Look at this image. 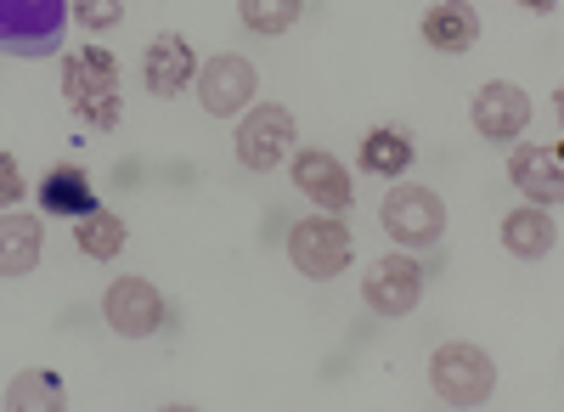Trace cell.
<instances>
[{
  "label": "cell",
  "mask_w": 564,
  "mask_h": 412,
  "mask_svg": "<svg viewBox=\"0 0 564 412\" xmlns=\"http://www.w3.org/2000/svg\"><path fill=\"white\" fill-rule=\"evenodd\" d=\"M508 181L520 187L531 204L553 209L564 198V153L553 142H525V148H513L508 153Z\"/></svg>",
  "instance_id": "30bf717a"
},
{
  "label": "cell",
  "mask_w": 564,
  "mask_h": 412,
  "mask_svg": "<svg viewBox=\"0 0 564 412\" xmlns=\"http://www.w3.org/2000/svg\"><path fill=\"white\" fill-rule=\"evenodd\" d=\"M63 97L90 130L119 124L124 97H119V63H113L108 45H79V52L63 57Z\"/></svg>",
  "instance_id": "6da1fadb"
},
{
  "label": "cell",
  "mask_w": 564,
  "mask_h": 412,
  "mask_svg": "<svg viewBox=\"0 0 564 412\" xmlns=\"http://www.w3.org/2000/svg\"><path fill=\"white\" fill-rule=\"evenodd\" d=\"M468 119H475L480 135H491V142H513L525 124H531V97L513 79H491L475 90V102H468Z\"/></svg>",
  "instance_id": "9c48e42d"
},
{
  "label": "cell",
  "mask_w": 564,
  "mask_h": 412,
  "mask_svg": "<svg viewBox=\"0 0 564 412\" xmlns=\"http://www.w3.org/2000/svg\"><path fill=\"white\" fill-rule=\"evenodd\" d=\"M379 226H384L401 249H430V243H441V232H446V204H441V193L401 181V187H390L384 204H379Z\"/></svg>",
  "instance_id": "3957f363"
},
{
  "label": "cell",
  "mask_w": 564,
  "mask_h": 412,
  "mask_svg": "<svg viewBox=\"0 0 564 412\" xmlns=\"http://www.w3.org/2000/svg\"><path fill=\"white\" fill-rule=\"evenodd\" d=\"M198 102H204V113H215V119H231V113H243L249 102H254V90H260V74H254V63L249 57H238V52H220V57H209V63H198Z\"/></svg>",
  "instance_id": "8992f818"
},
{
  "label": "cell",
  "mask_w": 564,
  "mask_h": 412,
  "mask_svg": "<svg viewBox=\"0 0 564 412\" xmlns=\"http://www.w3.org/2000/svg\"><path fill=\"white\" fill-rule=\"evenodd\" d=\"M294 159V187L322 209V215H339V209H350L356 204V187H350V170L334 159V153H289Z\"/></svg>",
  "instance_id": "8fae6325"
},
{
  "label": "cell",
  "mask_w": 564,
  "mask_h": 412,
  "mask_svg": "<svg viewBox=\"0 0 564 412\" xmlns=\"http://www.w3.org/2000/svg\"><path fill=\"white\" fill-rule=\"evenodd\" d=\"M40 209L45 215H85V209H97V193H90V175L79 164H57L52 175L40 181Z\"/></svg>",
  "instance_id": "2e32d148"
},
{
  "label": "cell",
  "mask_w": 564,
  "mask_h": 412,
  "mask_svg": "<svg viewBox=\"0 0 564 412\" xmlns=\"http://www.w3.org/2000/svg\"><path fill=\"white\" fill-rule=\"evenodd\" d=\"M7 406H18V412H34V406H63V379L57 373H45V368H29V373H18L12 384H7Z\"/></svg>",
  "instance_id": "d6986e66"
},
{
  "label": "cell",
  "mask_w": 564,
  "mask_h": 412,
  "mask_svg": "<svg viewBox=\"0 0 564 412\" xmlns=\"http://www.w3.org/2000/svg\"><path fill=\"white\" fill-rule=\"evenodd\" d=\"M350 254H356V238H350V226L339 215H311L289 232L294 271H305V278H316V283L339 278V271L350 265Z\"/></svg>",
  "instance_id": "277c9868"
},
{
  "label": "cell",
  "mask_w": 564,
  "mask_h": 412,
  "mask_svg": "<svg viewBox=\"0 0 564 412\" xmlns=\"http://www.w3.org/2000/svg\"><path fill=\"white\" fill-rule=\"evenodd\" d=\"M102 316H108V328L124 334V339H148L164 328V294L148 283V278H113L108 294H102Z\"/></svg>",
  "instance_id": "52a82bcc"
},
{
  "label": "cell",
  "mask_w": 564,
  "mask_h": 412,
  "mask_svg": "<svg viewBox=\"0 0 564 412\" xmlns=\"http://www.w3.org/2000/svg\"><path fill=\"white\" fill-rule=\"evenodd\" d=\"M193 74H198V52L181 34H159L148 45V57H141V85H148L153 97H181V90L193 85Z\"/></svg>",
  "instance_id": "7c38bea8"
},
{
  "label": "cell",
  "mask_w": 564,
  "mask_h": 412,
  "mask_svg": "<svg viewBox=\"0 0 564 412\" xmlns=\"http://www.w3.org/2000/svg\"><path fill=\"white\" fill-rule=\"evenodd\" d=\"M430 384H435V395H441L446 406H480V401H491V390H497V361H491L480 345L452 339V345H441L435 361H430Z\"/></svg>",
  "instance_id": "7a4b0ae2"
},
{
  "label": "cell",
  "mask_w": 564,
  "mask_h": 412,
  "mask_svg": "<svg viewBox=\"0 0 564 412\" xmlns=\"http://www.w3.org/2000/svg\"><path fill=\"white\" fill-rule=\"evenodd\" d=\"M553 243H558V226H553V209H542V204H525L502 220V249L508 254L542 260V254H553Z\"/></svg>",
  "instance_id": "5bb4252c"
},
{
  "label": "cell",
  "mask_w": 564,
  "mask_h": 412,
  "mask_svg": "<svg viewBox=\"0 0 564 412\" xmlns=\"http://www.w3.org/2000/svg\"><path fill=\"white\" fill-rule=\"evenodd\" d=\"M480 40V18L468 0H441V7L423 12V45H435V52H468V45Z\"/></svg>",
  "instance_id": "4fadbf2b"
},
{
  "label": "cell",
  "mask_w": 564,
  "mask_h": 412,
  "mask_svg": "<svg viewBox=\"0 0 564 412\" xmlns=\"http://www.w3.org/2000/svg\"><path fill=\"white\" fill-rule=\"evenodd\" d=\"M18 198H23V170L12 153H0V209H12Z\"/></svg>",
  "instance_id": "7402d4cb"
},
{
  "label": "cell",
  "mask_w": 564,
  "mask_h": 412,
  "mask_svg": "<svg viewBox=\"0 0 564 412\" xmlns=\"http://www.w3.org/2000/svg\"><path fill=\"white\" fill-rule=\"evenodd\" d=\"M40 249H45V238H40L34 215H12V209L0 215V278H23V271H34Z\"/></svg>",
  "instance_id": "9a60e30c"
},
{
  "label": "cell",
  "mask_w": 564,
  "mask_h": 412,
  "mask_svg": "<svg viewBox=\"0 0 564 412\" xmlns=\"http://www.w3.org/2000/svg\"><path fill=\"white\" fill-rule=\"evenodd\" d=\"M294 113L289 108H276V102H265V108H254L243 124H238V159L249 164V170H276L282 159L294 153Z\"/></svg>",
  "instance_id": "ba28073f"
},
{
  "label": "cell",
  "mask_w": 564,
  "mask_h": 412,
  "mask_svg": "<svg viewBox=\"0 0 564 412\" xmlns=\"http://www.w3.org/2000/svg\"><path fill=\"white\" fill-rule=\"evenodd\" d=\"M361 300H367L372 316H406L423 300V265L412 260V249H395L384 260H372L367 278H361Z\"/></svg>",
  "instance_id": "5b68a950"
},
{
  "label": "cell",
  "mask_w": 564,
  "mask_h": 412,
  "mask_svg": "<svg viewBox=\"0 0 564 412\" xmlns=\"http://www.w3.org/2000/svg\"><path fill=\"white\" fill-rule=\"evenodd\" d=\"M406 164H412V135L406 130L384 124V130L361 135V170L367 175H406Z\"/></svg>",
  "instance_id": "e0dca14e"
},
{
  "label": "cell",
  "mask_w": 564,
  "mask_h": 412,
  "mask_svg": "<svg viewBox=\"0 0 564 412\" xmlns=\"http://www.w3.org/2000/svg\"><path fill=\"white\" fill-rule=\"evenodd\" d=\"M520 7H531V12H553L558 0H520Z\"/></svg>",
  "instance_id": "603a6c76"
},
{
  "label": "cell",
  "mask_w": 564,
  "mask_h": 412,
  "mask_svg": "<svg viewBox=\"0 0 564 412\" xmlns=\"http://www.w3.org/2000/svg\"><path fill=\"white\" fill-rule=\"evenodd\" d=\"M74 18H79L90 34L119 29V18H124V0H74Z\"/></svg>",
  "instance_id": "44dd1931"
},
{
  "label": "cell",
  "mask_w": 564,
  "mask_h": 412,
  "mask_svg": "<svg viewBox=\"0 0 564 412\" xmlns=\"http://www.w3.org/2000/svg\"><path fill=\"white\" fill-rule=\"evenodd\" d=\"M305 12V0H238V18L254 29V34H282L294 29Z\"/></svg>",
  "instance_id": "ffe728a7"
},
{
  "label": "cell",
  "mask_w": 564,
  "mask_h": 412,
  "mask_svg": "<svg viewBox=\"0 0 564 412\" xmlns=\"http://www.w3.org/2000/svg\"><path fill=\"white\" fill-rule=\"evenodd\" d=\"M74 243H79V254H90V260H113L119 249H124V220L113 215V209H85L79 215V226H74Z\"/></svg>",
  "instance_id": "ac0fdd59"
}]
</instances>
